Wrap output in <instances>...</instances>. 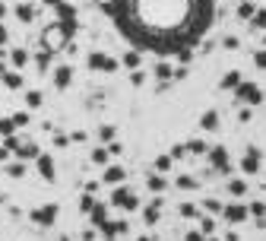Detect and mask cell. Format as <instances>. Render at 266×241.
Returning a JSON list of instances; mask_svg holds the SVG:
<instances>
[{
    "label": "cell",
    "mask_w": 266,
    "mask_h": 241,
    "mask_svg": "<svg viewBox=\"0 0 266 241\" xmlns=\"http://www.w3.org/2000/svg\"><path fill=\"white\" fill-rule=\"evenodd\" d=\"M105 13L136 51L184 57L209 35L216 0H105Z\"/></svg>",
    "instance_id": "cell-1"
}]
</instances>
